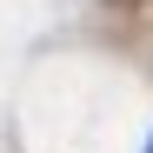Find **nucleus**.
<instances>
[{
  "label": "nucleus",
  "instance_id": "nucleus-1",
  "mask_svg": "<svg viewBox=\"0 0 153 153\" xmlns=\"http://www.w3.org/2000/svg\"><path fill=\"white\" fill-rule=\"evenodd\" d=\"M146 153H153V140H146Z\"/></svg>",
  "mask_w": 153,
  "mask_h": 153
}]
</instances>
